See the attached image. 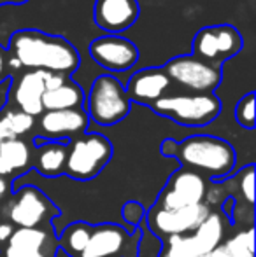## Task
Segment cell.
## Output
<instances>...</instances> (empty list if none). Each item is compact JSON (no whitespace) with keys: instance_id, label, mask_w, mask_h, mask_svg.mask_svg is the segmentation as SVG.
<instances>
[{"instance_id":"6da1fadb","label":"cell","mask_w":256,"mask_h":257,"mask_svg":"<svg viewBox=\"0 0 256 257\" xmlns=\"http://www.w3.org/2000/svg\"><path fill=\"white\" fill-rule=\"evenodd\" d=\"M9 53L27 70H46L70 75L79 68L77 49L62 35L39 30H18L11 35Z\"/></svg>"},{"instance_id":"7a4b0ae2","label":"cell","mask_w":256,"mask_h":257,"mask_svg":"<svg viewBox=\"0 0 256 257\" xmlns=\"http://www.w3.org/2000/svg\"><path fill=\"white\" fill-rule=\"evenodd\" d=\"M174 158L183 168L193 170L207 180H225L235 170L237 154L232 144L212 135H192L176 140Z\"/></svg>"},{"instance_id":"3957f363","label":"cell","mask_w":256,"mask_h":257,"mask_svg":"<svg viewBox=\"0 0 256 257\" xmlns=\"http://www.w3.org/2000/svg\"><path fill=\"white\" fill-rule=\"evenodd\" d=\"M113 158V144L106 135L86 132L67 144V161L63 173L75 180H92Z\"/></svg>"},{"instance_id":"277c9868","label":"cell","mask_w":256,"mask_h":257,"mask_svg":"<svg viewBox=\"0 0 256 257\" xmlns=\"http://www.w3.org/2000/svg\"><path fill=\"white\" fill-rule=\"evenodd\" d=\"M82 108L95 124L114 126L130 114L132 102L125 93V86L114 75L102 74L93 81Z\"/></svg>"},{"instance_id":"5b68a950","label":"cell","mask_w":256,"mask_h":257,"mask_svg":"<svg viewBox=\"0 0 256 257\" xmlns=\"http://www.w3.org/2000/svg\"><path fill=\"white\" fill-rule=\"evenodd\" d=\"M156 114L172 119L181 126H207L221 112V102L214 93H188V95H165L149 105Z\"/></svg>"},{"instance_id":"8992f818","label":"cell","mask_w":256,"mask_h":257,"mask_svg":"<svg viewBox=\"0 0 256 257\" xmlns=\"http://www.w3.org/2000/svg\"><path fill=\"white\" fill-rule=\"evenodd\" d=\"M225 231V215L218 210H212L207 219L192 233L168 236L161 257H202L223 243Z\"/></svg>"},{"instance_id":"52a82bcc","label":"cell","mask_w":256,"mask_h":257,"mask_svg":"<svg viewBox=\"0 0 256 257\" xmlns=\"http://www.w3.org/2000/svg\"><path fill=\"white\" fill-rule=\"evenodd\" d=\"M60 215L56 205L35 186H21L14 191V200L7 206L11 224L18 227H51Z\"/></svg>"},{"instance_id":"ba28073f","label":"cell","mask_w":256,"mask_h":257,"mask_svg":"<svg viewBox=\"0 0 256 257\" xmlns=\"http://www.w3.org/2000/svg\"><path fill=\"white\" fill-rule=\"evenodd\" d=\"M161 68L170 79V82H176L181 88L197 95L214 93L223 79L221 67L200 61L192 54L172 58Z\"/></svg>"},{"instance_id":"9c48e42d","label":"cell","mask_w":256,"mask_h":257,"mask_svg":"<svg viewBox=\"0 0 256 257\" xmlns=\"http://www.w3.org/2000/svg\"><path fill=\"white\" fill-rule=\"evenodd\" d=\"M139 241V227L128 231L120 224H97L79 257H137Z\"/></svg>"},{"instance_id":"30bf717a","label":"cell","mask_w":256,"mask_h":257,"mask_svg":"<svg viewBox=\"0 0 256 257\" xmlns=\"http://www.w3.org/2000/svg\"><path fill=\"white\" fill-rule=\"evenodd\" d=\"M211 212L212 208L205 203L186 206V208L179 210H165L154 205L153 208H149V212H146L144 219L154 234L168 238L176 236V234L192 233L207 219Z\"/></svg>"},{"instance_id":"8fae6325","label":"cell","mask_w":256,"mask_h":257,"mask_svg":"<svg viewBox=\"0 0 256 257\" xmlns=\"http://www.w3.org/2000/svg\"><path fill=\"white\" fill-rule=\"evenodd\" d=\"M209 180L188 168H179L168 177L156 206L165 210H179L204 203Z\"/></svg>"},{"instance_id":"7c38bea8","label":"cell","mask_w":256,"mask_h":257,"mask_svg":"<svg viewBox=\"0 0 256 257\" xmlns=\"http://www.w3.org/2000/svg\"><path fill=\"white\" fill-rule=\"evenodd\" d=\"M90 56L107 72H127L139 60V49L123 35H102L90 44Z\"/></svg>"},{"instance_id":"4fadbf2b","label":"cell","mask_w":256,"mask_h":257,"mask_svg":"<svg viewBox=\"0 0 256 257\" xmlns=\"http://www.w3.org/2000/svg\"><path fill=\"white\" fill-rule=\"evenodd\" d=\"M90 117L84 108L44 110L37 121V137L44 140H68L88 132Z\"/></svg>"},{"instance_id":"5bb4252c","label":"cell","mask_w":256,"mask_h":257,"mask_svg":"<svg viewBox=\"0 0 256 257\" xmlns=\"http://www.w3.org/2000/svg\"><path fill=\"white\" fill-rule=\"evenodd\" d=\"M56 243L51 227H14L4 257H56Z\"/></svg>"},{"instance_id":"9a60e30c","label":"cell","mask_w":256,"mask_h":257,"mask_svg":"<svg viewBox=\"0 0 256 257\" xmlns=\"http://www.w3.org/2000/svg\"><path fill=\"white\" fill-rule=\"evenodd\" d=\"M137 0H97L93 7V20L107 35H120L133 27L139 18Z\"/></svg>"},{"instance_id":"2e32d148","label":"cell","mask_w":256,"mask_h":257,"mask_svg":"<svg viewBox=\"0 0 256 257\" xmlns=\"http://www.w3.org/2000/svg\"><path fill=\"white\" fill-rule=\"evenodd\" d=\"M46 70H27L16 77V81L11 82L9 95H13V100L16 107L21 112L39 117L42 114V95L46 91Z\"/></svg>"},{"instance_id":"e0dca14e","label":"cell","mask_w":256,"mask_h":257,"mask_svg":"<svg viewBox=\"0 0 256 257\" xmlns=\"http://www.w3.org/2000/svg\"><path fill=\"white\" fill-rule=\"evenodd\" d=\"M172 82L163 72V68L151 67L139 70L130 77L125 93L130 102L140 105H153L156 100L163 98L170 89Z\"/></svg>"},{"instance_id":"ac0fdd59","label":"cell","mask_w":256,"mask_h":257,"mask_svg":"<svg viewBox=\"0 0 256 257\" xmlns=\"http://www.w3.org/2000/svg\"><path fill=\"white\" fill-rule=\"evenodd\" d=\"M67 144L65 140H44L34 137V153H32V166L42 177L63 175L65 161H67Z\"/></svg>"},{"instance_id":"d6986e66","label":"cell","mask_w":256,"mask_h":257,"mask_svg":"<svg viewBox=\"0 0 256 257\" xmlns=\"http://www.w3.org/2000/svg\"><path fill=\"white\" fill-rule=\"evenodd\" d=\"M84 91L74 81H67L56 89H49L42 95V110H68L84 107Z\"/></svg>"},{"instance_id":"ffe728a7","label":"cell","mask_w":256,"mask_h":257,"mask_svg":"<svg viewBox=\"0 0 256 257\" xmlns=\"http://www.w3.org/2000/svg\"><path fill=\"white\" fill-rule=\"evenodd\" d=\"M0 161L11 175H23L32 166V147L23 139H9L0 144Z\"/></svg>"},{"instance_id":"44dd1931","label":"cell","mask_w":256,"mask_h":257,"mask_svg":"<svg viewBox=\"0 0 256 257\" xmlns=\"http://www.w3.org/2000/svg\"><path fill=\"white\" fill-rule=\"evenodd\" d=\"M90 234H92V226L86 222H74L68 224L67 227H63L60 233V250H63L65 254L70 257H79L84 247L88 245Z\"/></svg>"},{"instance_id":"7402d4cb","label":"cell","mask_w":256,"mask_h":257,"mask_svg":"<svg viewBox=\"0 0 256 257\" xmlns=\"http://www.w3.org/2000/svg\"><path fill=\"white\" fill-rule=\"evenodd\" d=\"M214 35H216V44H218V58L219 63H225L226 60L237 56L242 51V35L232 25H216Z\"/></svg>"},{"instance_id":"603a6c76","label":"cell","mask_w":256,"mask_h":257,"mask_svg":"<svg viewBox=\"0 0 256 257\" xmlns=\"http://www.w3.org/2000/svg\"><path fill=\"white\" fill-rule=\"evenodd\" d=\"M192 49V56L198 58L200 61H205V63L221 67L218 58V44H216L214 28L212 27H204L195 34Z\"/></svg>"},{"instance_id":"cb8c5ba5","label":"cell","mask_w":256,"mask_h":257,"mask_svg":"<svg viewBox=\"0 0 256 257\" xmlns=\"http://www.w3.org/2000/svg\"><path fill=\"white\" fill-rule=\"evenodd\" d=\"M0 119L4 121L7 132L11 133L13 139H23L35 126V117L21 112L20 108H6V110L2 108L0 110Z\"/></svg>"},{"instance_id":"d4e9b609","label":"cell","mask_w":256,"mask_h":257,"mask_svg":"<svg viewBox=\"0 0 256 257\" xmlns=\"http://www.w3.org/2000/svg\"><path fill=\"white\" fill-rule=\"evenodd\" d=\"M228 257H254V227L239 231L223 243Z\"/></svg>"},{"instance_id":"484cf974","label":"cell","mask_w":256,"mask_h":257,"mask_svg":"<svg viewBox=\"0 0 256 257\" xmlns=\"http://www.w3.org/2000/svg\"><path fill=\"white\" fill-rule=\"evenodd\" d=\"M235 119L242 128H254V91H249L239 100L235 107Z\"/></svg>"},{"instance_id":"4316f807","label":"cell","mask_w":256,"mask_h":257,"mask_svg":"<svg viewBox=\"0 0 256 257\" xmlns=\"http://www.w3.org/2000/svg\"><path fill=\"white\" fill-rule=\"evenodd\" d=\"M237 179V186H239V193L242 200L247 201V205L253 206L254 203V165L244 166L239 172Z\"/></svg>"},{"instance_id":"83f0119b","label":"cell","mask_w":256,"mask_h":257,"mask_svg":"<svg viewBox=\"0 0 256 257\" xmlns=\"http://www.w3.org/2000/svg\"><path fill=\"white\" fill-rule=\"evenodd\" d=\"M144 215H146V210L144 206L139 203V201H127L121 208V217L125 220V229L133 231L139 227V224L144 220Z\"/></svg>"},{"instance_id":"f1b7e54d","label":"cell","mask_w":256,"mask_h":257,"mask_svg":"<svg viewBox=\"0 0 256 257\" xmlns=\"http://www.w3.org/2000/svg\"><path fill=\"white\" fill-rule=\"evenodd\" d=\"M11 75H13V72H11V68H9V51H6V49L0 46V84L9 81Z\"/></svg>"},{"instance_id":"f546056e","label":"cell","mask_w":256,"mask_h":257,"mask_svg":"<svg viewBox=\"0 0 256 257\" xmlns=\"http://www.w3.org/2000/svg\"><path fill=\"white\" fill-rule=\"evenodd\" d=\"M67 81H70V79H68V75H63V74H53V72H48V75H46V81H44L46 91H49V89L60 88V86H63Z\"/></svg>"},{"instance_id":"4dcf8cb0","label":"cell","mask_w":256,"mask_h":257,"mask_svg":"<svg viewBox=\"0 0 256 257\" xmlns=\"http://www.w3.org/2000/svg\"><path fill=\"white\" fill-rule=\"evenodd\" d=\"M13 231H14V226L11 222L0 224V245H7V241H9Z\"/></svg>"},{"instance_id":"1f68e13d","label":"cell","mask_w":256,"mask_h":257,"mask_svg":"<svg viewBox=\"0 0 256 257\" xmlns=\"http://www.w3.org/2000/svg\"><path fill=\"white\" fill-rule=\"evenodd\" d=\"M202 257H228V254H226L225 247H223V243H221V245H218V247H216V248H212L211 252H207V254H204Z\"/></svg>"},{"instance_id":"d6a6232c","label":"cell","mask_w":256,"mask_h":257,"mask_svg":"<svg viewBox=\"0 0 256 257\" xmlns=\"http://www.w3.org/2000/svg\"><path fill=\"white\" fill-rule=\"evenodd\" d=\"M9 139H13V137H11V133L7 132L6 124H4V121L0 119V144L6 142V140H9Z\"/></svg>"},{"instance_id":"836d02e7","label":"cell","mask_w":256,"mask_h":257,"mask_svg":"<svg viewBox=\"0 0 256 257\" xmlns=\"http://www.w3.org/2000/svg\"><path fill=\"white\" fill-rule=\"evenodd\" d=\"M7 193H9V182H7V179L0 177V198H4Z\"/></svg>"},{"instance_id":"e575fe53","label":"cell","mask_w":256,"mask_h":257,"mask_svg":"<svg viewBox=\"0 0 256 257\" xmlns=\"http://www.w3.org/2000/svg\"><path fill=\"white\" fill-rule=\"evenodd\" d=\"M25 2H28V0H7V4H18V6H20V4H25Z\"/></svg>"},{"instance_id":"d590c367","label":"cell","mask_w":256,"mask_h":257,"mask_svg":"<svg viewBox=\"0 0 256 257\" xmlns=\"http://www.w3.org/2000/svg\"><path fill=\"white\" fill-rule=\"evenodd\" d=\"M0 4H7V0H0Z\"/></svg>"}]
</instances>
